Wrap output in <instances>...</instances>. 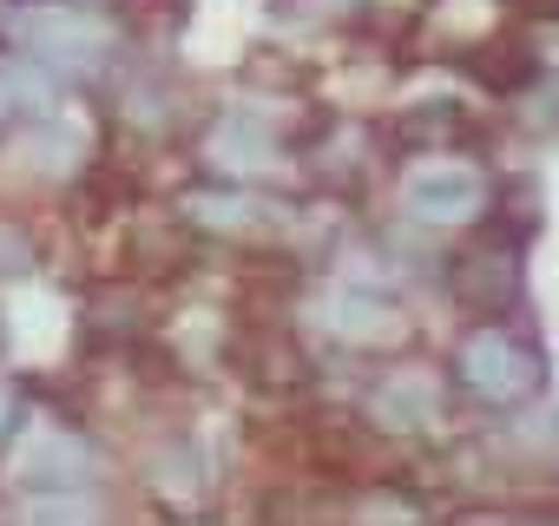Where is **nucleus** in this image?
I'll list each match as a JSON object with an SVG mask.
<instances>
[{
  "mask_svg": "<svg viewBox=\"0 0 559 526\" xmlns=\"http://www.w3.org/2000/svg\"><path fill=\"white\" fill-rule=\"evenodd\" d=\"M0 40L27 60H40L47 73H60L67 86H93L112 73L119 21L99 0H14L0 14Z\"/></svg>",
  "mask_w": 559,
  "mask_h": 526,
  "instance_id": "nucleus-1",
  "label": "nucleus"
},
{
  "mask_svg": "<svg viewBox=\"0 0 559 526\" xmlns=\"http://www.w3.org/2000/svg\"><path fill=\"white\" fill-rule=\"evenodd\" d=\"M539 382H546L539 349L507 323H474L454 349V388L480 408H520L539 395Z\"/></svg>",
  "mask_w": 559,
  "mask_h": 526,
  "instance_id": "nucleus-2",
  "label": "nucleus"
},
{
  "mask_svg": "<svg viewBox=\"0 0 559 526\" xmlns=\"http://www.w3.org/2000/svg\"><path fill=\"white\" fill-rule=\"evenodd\" d=\"M8 474L14 487H106V447L86 428L67 421H27L8 434Z\"/></svg>",
  "mask_w": 559,
  "mask_h": 526,
  "instance_id": "nucleus-3",
  "label": "nucleus"
},
{
  "mask_svg": "<svg viewBox=\"0 0 559 526\" xmlns=\"http://www.w3.org/2000/svg\"><path fill=\"white\" fill-rule=\"evenodd\" d=\"M317 330L343 349H389L408 336V316L402 303L389 297L382 277H362V271H336L323 290H317Z\"/></svg>",
  "mask_w": 559,
  "mask_h": 526,
  "instance_id": "nucleus-4",
  "label": "nucleus"
},
{
  "mask_svg": "<svg viewBox=\"0 0 559 526\" xmlns=\"http://www.w3.org/2000/svg\"><path fill=\"white\" fill-rule=\"evenodd\" d=\"M204 165L230 184H263L276 165H284V112L263 99H237L211 119L204 132Z\"/></svg>",
  "mask_w": 559,
  "mask_h": 526,
  "instance_id": "nucleus-5",
  "label": "nucleus"
},
{
  "mask_svg": "<svg viewBox=\"0 0 559 526\" xmlns=\"http://www.w3.org/2000/svg\"><path fill=\"white\" fill-rule=\"evenodd\" d=\"M402 217L421 224V230H461V224H480L487 217V171H474L467 158H428L402 178L395 191Z\"/></svg>",
  "mask_w": 559,
  "mask_h": 526,
  "instance_id": "nucleus-6",
  "label": "nucleus"
},
{
  "mask_svg": "<svg viewBox=\"0 0 559 526\" xmlns=\"http://www.w3.org/2000/svg\"><path fill=\"white\" fill-rule=\"evenodd\" d=\"M362 408H369V421L382 434H428V428L448 421V382H441V369L402 362V369L376 375V388L362 395Z\"/></svg>",
  "mask_w": 559,
  "mask_h": 526,
  "instance_id": "nucleus-7",
  "label": "nucleus"
},
{
  "mask_svg": "<svg viewBox=\"0 0 559 526\" xmlns=\"http://www.w3.org/2000/svg\"><path fill=\"white\" fill-rule=\"evenodd\" d=\"M60 99H67V80L60 73H47L27 53H0V132L60 112Z\"/></svg>",
  "mask_w": 559,
  "mask_h": 526,
  "instance_id": "nucleus-8",
  "label": "nucleus"
},
{
  "mask_svg": "<svg viewBox=\"0 0 559 526\" xmlns=\"http://www.w3.org/2000/svg\"><path fill=\"white\" fill-rule=\"evenodd\" d=\"M461 297H467L480 316H500V310H513V303L526 297V284H520V250H513V243L474 250V256L461 263Z\"/></svg>",
  "mask_w": 559,
  "mask_h": 526,
  "instance_id": "nucleus-9",
  "label": "nucleus"
},
{
  "mask_svg": "<svg viewBox=\"0 0 559 526\" xmlns=\"http://www.w3.org/2000/svg\"><path fill=\"white\" fill-rule=\"evenodd\" d=\"M185 211H191V224H204V230H224V237H237V230H257L263 217H270V224L284 217V204H263L257 191H237V184H224V191H198V198H185Z\"/></svg>",
  "mask_w": 559,
  "mask_h": 526,
  "instance_id": "nucleus-10",
  "label": "nucleus"
},
{
  "mask_svg": "<svg viewBox=\"0 0 559 526\" xmlns=\"http://www.w3.org/2000/svg\"><path fill=\"white\" fill-rule=\"evenodd\" d=\"M21 513L27 519H106L112 500H99L93 487H40V493L21 500Z\"/></svg>",
  "mask_w": 559,
  "mask_h": 526,
  "instance_id": "nucleus-11",
  "label": "nucleus"
},
{
  "mask_svg": "<svg viewBox=\"0 0 559 526\" xmlns=\"http://www.w3.org/2000/svg\"><path fill=\"white\" fill-rule=\"evenodd\" d=\"M34 263H40V250H34V230H27L21 217H0V284H21V277H34Z\"/></svg>",
  "mask_w": 559,
  "mask_h": 526,
  "instance_id": "nucleus-12",
  "label": "nucleus"
},
{
  "mask_svg": "<svg viewBox=\"0 0 559 526\" xmlns=\"http://www.w3.org/2000/svg\"><path fill=\"white\" fill-rule=\"evenodd\" d=\"M119 106H126V119H132L139 132H165V125H171V99H158L152 86H126Z\"/></svg>",
  "mask_w": 559,
  "mask_h": 526,
  "instance_id": "nucleus-13",
  "label": "nucleus"
},
{
  "mask_svg": "<svg viewBox=\"0 0 559 526\" xmlns=\"http://www.w3.org/2000/svg\"><path fill=\"white\" fill-rule=\"evenodd\" d=\"M349 513H356V519H421L428 506H421V500H402V493H382V487H376V493H362Z\"/></svg>",
  "mask_w": 559,
  "mask_h": 526,
  "instance_id": "nucleus-14",
  "label": "nucleus"
},
{
  "mask_svg": "<svg viewBox=\"0 0 559 526\" xmlns=\"http://www.w3.org/2000/svg\"><path fill=\"white\" fill-rule=\"evenodd\" d=\"M14 428H21V388L0 375V447H8V434H14Z\"/></svg>",
  "mask_w": 559,
  "mask_h": 526,
  "instance_id": "nucleus-15",
  "label": "nucleus"
},
{
  "mask_svg": "<svg viewBox=\"0 0 559 526\" xmlns=\"http://www.w3.org/2000/svg\"><path fill=\"white\" fill-rule=\"evenodd\" d=\"M290 14H349V8H362V0H284Z\"/></svg>",
  "mask_w": 559,
  "mask_h": 526,
  "instance_id": "nucleus-16",
  "label": "nucleus"
},
{
  "mask_svg": "<svg viewBox=\"0 0 559 526\" xmlns=\"http://www.w3.org/2000/svg\"><path fill=\"white\" fill-rule=\"evenodd\" d=\"M99 8H119V0H99Z\"/></svg>",
  "mask_w": 559,
  "mask_h": 526,
  "instance_id": "nucleus-17",
  "label": "nucleus"
}]
</instances>
